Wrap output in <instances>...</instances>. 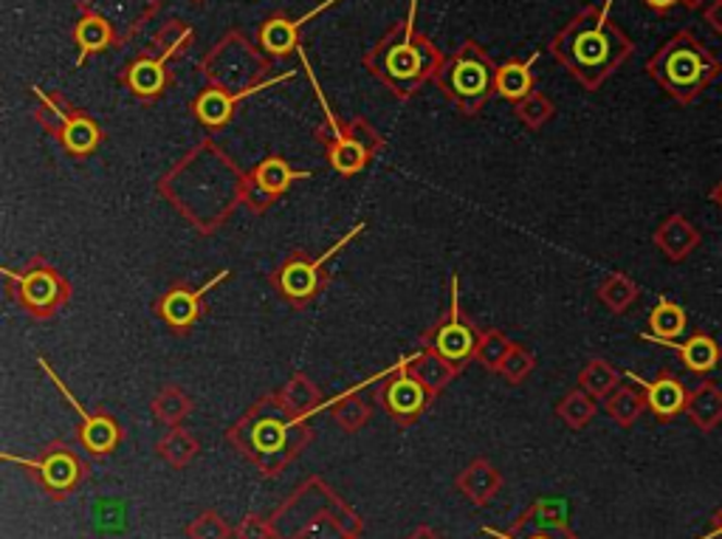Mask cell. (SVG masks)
Returning <instances> with one entry per match:
<instances>
[{
	"mask_svg": "<svg viewBox=\"0 0 722 539\" xmlns=\"http://www.w3.org/2000/svg\"><path fill=\"white\" fill-rule=\"evenodd\" d=\"M457 294H460L457 291V277L452 274V311L426 334V350H432L441 359H446L452 368L460 370L478 354L480 334L471 328L469 320L460 311V297Z\"/></svg>",
	"mask_w": 722,
	"mask_h": 539,
	"instance_id": "30bf717a",
	"label": "cell"
},
{
	"mask_svg": "<svg viewBox=\"0 0 722 539\" xmlns=\"http://www.w3.org/2000/svg\"><path fill=\"white\" fill-rule=\"evenodd\" d=\"M551 55L587 91H599L635 55V43L613 21V0H601L599 7L581 9L553 37Z\"/></svg>",
	"mask_w": 722,
	"mask_h": 539,
	"instance_id": "7a4b0ae2",
	"label": "cell"
},
{
	"mask_svg": "<svg viewBox=\"0 0 722 539\" xmlns=\"http://www.w3.org/2000/svg\"><path fill=\"white\" fill-rule=\"evenodd\" d=\"M407 370L416 375L423 387L430 390L432 396H435V393H441L446 384H452V379L457 375V368H452L446 359H441V356L432 354V350H418V354L409 356Z\"/></svg>",
	"mask_w": 722,
	"mask_h": 539,
	"instance_id": "f1b7e54d",
	"label": "cell"
},
{
	"mask_svg": "<svg viewBox=\"0 0 722 539\" xmlns=\"http://www.w3.org/2000/svg\"><path fill=\"white\" fill-rule=\"evenodd\" d=\"M232 534L234 531L229 528V523L218 512H201L186 526V537L190 539H229Z\"/></svg>",
	"mask_w": 722,
	"mask_h": 539,
	"instance_id": "b9f144b4",
	"label": "cell"
},
{
	"mask_svg": "<svg viewBox=\"0 0 722 539\" xmlns=\"http://www.w3.org/2000/svg\"><path fill=\"white\" fill-rule=\"evenodd\" d=\"M457 492L464 494L471 505H489L497 498L500 486H503V475L497 466H491L489 460H471L460 475H457Z\"/></svg>",
	"mask_w": 722,
	"mask_h": 539,
	"instance_id": "7402d4cb",
	"label": "cell"
},
{
	"mask_svg": "<svg viewBox=\"0 0 722 539\" xmlns=\"http://www.w3.org/2000/svg\"><path fill=\"white\" fill-rule=\"evenodd\" d=\"M539 60V51H533L528 60H512L500 65L497 71V94L512 99L514 105L522 103L525 96L533 94V65Z\"/></svg>",
	"mask_w": 722,
	"mask_h": 539,
	"instance_id": "4316f807",
	"label": "cell"
},
{
	"mask_svg": "<svg viewBox=\"0 0 722 539\" xmlns=\"http://www.w3.org/2000/svg\"><path fill=\"white\" fill-rule=\"evenodd\" d=\"M686 416L688 421L695 423L700 432L717 430L722 423V390L720 384L711 379H702L700 384L688 390L686 402Z\"/></svg>",
	"mask_w": 722,
	"mask_h": 539,
	"instance_id": "603a6c76",
	"label": "cell"
},
{
	"mask_svg": "<svg viewBox=\"0 0 722 539\" xmlns=\"http://www.w3.org/2000/svg\"><path fill=\"white\" fill-rule=\"evenodd\" d=\"M209 88L226 91V94L254 96L260 91H268L274 85L288 83L293 71L268 76L272 71V57L260 46H254L243 32H229L209 48V55L201 60Z\"/></svg>",
	"mask_w": 722,
	"mask_h": 539,
	"instance_id": "8992f818",
	"label": "cell"
},
{
	"mask_svg": "<svg viewBox=\"0 0 722 539\" xmlns=\"http://www.w3.org/2000/svg\"><path fill=\"white\" fill-rule=\"evenodd\" d=\"M604 410H606V416L613 418L615 423H621V427H633V423L643 416V410H647L643 390H635V387H629V384H621L615 393H610V396L604 398Z\"/></svg>",
	"mask_w": 722,
	"mask_h": 539,
	"instance_id": "836d02e7",
	"label": "cell"
},
{
	"mask_svg": "<svg viewBox=\"0 0 722 539\" xmlns=\"http://www.w3.org/2000/svg\"><path fill=\"white\" fill-rule=\"evenodd\" d=\"M245 178L232 158L212 142L198 144L158 181V192L170 199L198 232H215L243 204Z\"/></svg>",
	"mask_w": 722,
	"mask_h": 539,
	"instance_id": "6da1fadb",
	"label": "cell"
},
{
	"mask_svg": "<svg viewBox=\"0 0 722 539\" xmlns=\"http://www.w3.org/2000/svg\"><path fill=\"white\" fill-rule=\"evenodd\" d=\"M37 96V122H40L43 130H48L51 136L60 139V133L65 130V124L71 122V117L76 113L74 105L65 99L62 94H57V91H43V88H32Z\"/></svg>",
	"mask_w": 722,
	"mask_h": 539,
	"instance_id": "f546056e",
	"label": "cell"
},
{
	"mask_svg": "<svg viewBox=\"0 0 722 539\" xmlns=\"http://www.w3.org/2000/svg\"><path fill=\"white\" fill-rule=\"evenodd\" d=\"M28 469L35 471V478L40 480V486L48 494H55L57 500L65 498L69 492H74L76 483L82 480V464L80 457L71 452V446L55 444L48 446L37 460L26 464Z\"/></svg>",
	"mask_w": 722,
	"mask_h": 539,
	"instance_id": "4fadbf2b",
	"label": "cell"
},
{
	"mask_svg": "<svg viewBox=\"0 0 722 539\" xmlns=\"http://www.w3.org/2000/svg\"><path fill=\"white\" fill-rule=\"evenodd\" d=\"M643 3H647V7L652 9V12L669 14V12H672V9L677 7V3H681V0H643Z\"/></svg>",
	"mask_w": 722,
	"mask_h": 539,
	"instance_id": "c3c4849f",
	"label": "cell"
},
{
	"mask_svg": "<svg viewBox=\"0 0 722 539\" xmlns=\"http://www.w3.org/2000/svg\"><path fill=\"white\" fill-rule=\"evenodd\" d=\"M364 229H368V224L361 220V224H356L339 243H334V247L327 249L325 254H320V257L293 254L291 260H286V263L272 274V283L277 286V291H280L288 302H293V306H305V302L314 300L327 280V272H325L327 263H330L341 249L348 247V243H353Z\"/></svg>",
	"mask_w": 722,
	"mask_h": 539,
	"instance_id": "9c48e42d",
	"label": "cell"
},
{
	"mask_svg": "<svg viewBox=\"0 0 722 539\" xmlns=\"http://www.w3.org/2000/svg\"><path fill=\"white\" fill-rule=\"evenodd\" d=\"M37 362H40L43 373H46L48 379L55 382V387L60 390V396L65 398V402L74 407L76 416H80V438H82V444H85V450L94 452V455H108V452L117 450L119 441H122V430H119L117 418L105 416V412H88V410H85V407L76 402L74 393L65 387V382H62L60 375L55 373V368L46 362V356H40Z\"/></svg>",
	"mask_w": 722,
	"mask_h": 539,
	"instance_id": "8fae6325",
	"label": "cell"
},
{
	"mask_svg": "<svg viewBox=\"0 0 722 539\" xmlns=\"http://www.w3.org/2000/svg\"><path fill=\"white\" fill-rule=\"evenodd\" d=\"M711 0H681V7L688 9V12H700V9L709 7Z\"/></svg>",
	"mask_w": 722,
	"mask_h": 539,
	"instance_id": "816d5d0a",
	"label": "cell"
},
{
	"mask_svg": "<svg viewBox=\"0 0 722 539\" xmlns=\"http://www.w3.org/2000/svg\"><path fill=\"white\" fill-rule=\"evenodd\" d=\"M345 130H348L350 136H353L356 142H359L361 147L370 153V156H378V153L387 147L382 133H378V130H375L370 122H364V119H350V122H345Z\"/></svg>",
	"mask_w": 722,
	"mask_h": 539,
	"instance_id": "7bdbcfd3",
	"label": "cell"
},
{
	"mask_svg": "<svg viewBox=\"0 0 722 539\" xmlns=\"http://www.w3.org/2000/svg\"><path fill=\"white\" fill-rule=\"evenodd\" d=\"M327 158H330V167L341 172V176H356V172H361L373 161V156L350 136L348 130H345V136L339 142L327 144Z\"/></svg>",
	"mask_w": 722,
	"mask_h": 539,
	"instance_id": "e575fe53",
	"label": "cell"
},
{
	"mask_svg": "<svg viewBox=\"0 0 722 539\" xmlns=\"http://www.w3.org/2000/svg\"><path fill=\"white\" fill-rule=\"evenodd\" d=\"M74 46L80 48V57H76V69H80L88 57L103 55L108 48L122 46V43H119L117 28L110 26L105 17H99V14L94 12H82L74 26Z\"/></svg>",
	"mask_w": 722,
	"mask_h": 539,
	"instance_id": "44dd1931",
	"label": "cell"
},
{
	"mask_svg": "<svg viewBox=\"0 0 722 539\" xmlns=\"http://www.w3.org/2000/svg\"><path fill=\"white\" fill-rule=\"evenodd\" d=\"M638 297H641V288L624 272L606 274L604 283L599 286V300L604 302L613 314H627L629 308L638 302Z\"/></svg>",
	"mask_w": 722,
	"mask_h": 539,
	"instance_id": "1f68e13d",
	"label": "cell"
},
{
	"mask_svg": "<svg viewBox=\"0 0 722 539\" xmlns=\"http://www.w3.org/2000/svg\"><path fill=\"white\" fill-rule=\"evenodd\" d=\"M172 57H176L172 51H164V55L147 51V55L128 62L119 80L136 99H158L167 91V85H170V69L167 65H170Z\"/></svg>",
	"mask_w": 722,
	"mask_h": 539,
	"instance_id": "ac0fdd59",
	"label": "cell"
},
{
	"mask_svg": "<svg viewBox=\"0 0 722 539\" xmlns=\"http://www.w3.org/2000/svg\"><path fill=\"white\" fill-rule=\"evenodd\" d=\"M497 65L491 62L483 48L474 40L443 57L441 69L435 74V83L441 85L443 96L455 105L460 113L474 117L480 113L489 96L497 91Z\"/></svg>",
	"mask_w": 722,
	"mask_h": 539,
	"instance_id": "52a82bcc",
	"label": "cell"
},
{
	"mask_svg": "<svg viewBox=\"0 0 722 539\" xmlns=\"http://www.w3.org/2000/svg\"><path fill=\"white\" fill-rule=\"evenodd\" d=\"M711 201H714V204L722 209V178H720V181H717L714 187H711Z\"/></svg>",
	"mask_w": 722,
	"mask_h": 539,
	"instance_id": "f5cc1de1",
	"label": "cell"
},
{
	"mask_svg": "<svg viewBox=\"0 0 722 539\" xmlns=\"http://www.w3.org/2000/svg\"><path fill=\"white\" fill-rule=\"evenodd\" d=\"M156 452L172 469H184V466H190L192 460H195V455H198V438L178 423V427H170V432L158 441Z\"/></svg>",
	"mask_w": 722,
	"mask_h": 539,
	"instance_id": "d6a6232c",
	"label": "cell"
},
{
	"mask_svg": "<svg viewBox=\"0 0 722 539\" xmlns=\"http://www.w3.org/2000/svg\"><path fill=\"white\" fill-rule=\"evenodd\" d=\"M249 178H252L260 190H266L272 199H280L282 192H286L293 181H305V178H311V172L293 170L286 158L280 156H268L249 172Z\"/></svg>",
	"mask_w": 722,
	"mask_h": 539,
	"instance_id": "cb8c5ba5",
	"label": "cell"
},
{
	"mask_svg": "<svg viewBox=\"0 0 722 539\" xmlns=\"http://www.w3.org/2000/svg\"><path fill=\"white\" fill-rule=\"evenodd\" d=\"M638 339L652 342V345H663V348H672L677 356H681L683 368H686L688 373H695V375L714 373V370L720 368V362H722L720 342H717L711 334H706V331H695V334L688 336V339H683V342L654 339V336H649V334H638Z\"/></svg>",
	"mask_w": 722,
	"mask_h": 539,
	"instance_id": "d6986e66",
	"label": "cell"
},
{
	"mask_svg": "<svg viewBox=\"0 0 722 539\" xmlns=\"http://www.w3.org/2000/svg\"><path fill=\"white\" fill-rule=\"evenodd\" d=\"M686 328H688L686 308H683L681 302L669 300L666 294H661L652 311H649L647 334L654 336V339H681V336L686 334Z\"/></svg>",
	"mask_w": 722,
	"mask_h": 539,
	"instance_id": "83f0119b",
	"label": "cell"
},
{
	"mask_svg": "<svg viewBox=\"0 0 722 539\" xmlns=\"http://www.w3.org/2000/svg\"><path fill=\"white\" fill-rule=\"evenodd\" d=\"M407 539H443V537L435 531V528H430V526H418L416 531L409 534Z\"/></svg>",
	"mask_w": 722,
	"mask_h": 539,
	"instance_id": "681fc988",
	"label": "cell"
},
{
	"mask_svg": "<svg viewBox=\"0 0 722 539\" xmlns=\"http://www.w3.org/2000/svg\"><path fill=\"white\" fill-rule=\"evenodd\" d=\"M579 387L599 402L621 387V373L606 359H590L579 373Z\"/></svg>",
	"mask_w": 722,
	"mask_h": 539,
	"instance_id": "d590c367",
	"label": "cell"
},
{
	"mask_svg": "<svg viewBox=\"0 0 722 539\" xmlns=\"http://www.w3.org/2000/svg\"><path fill=\"white\" fill-rule=\"evenodd\" d=\"M407 364H409V356L404 359V368L396 370L393 375H387L384 387H378V393H375L378 402L384 404V410L396 418L398 423H412L432 402L430 390L423 387L416 375L409 373Z\"/></svg>",
	"mask_w": 722,
	"mask_h": 539,
	"instance_id": "7c38bea8",
	"label": "cell"
},
{
	"mask_svg": "<svg viewBox=\"0 0 722 539\" xmlns=\"http://www.w3.org/2000/svg\"><path fill=\"white\" fill-rule=\"evenodd\" d=\"M364 384H368V382L356 384L353 390L341 393L336 402L327 404V407H330V412H334V421L339 423L345 432H359L361 427L370 421V416H373V407H370V404L359 396Z\"/></svg>",
	"mask_w": 722,
	"mask_h": 539,
	"instance_id": "4dcf8cb0",
	"label": "cell"
},
{
	"mask_svg": "<svg viewBox=\"0 0 722 539\" xmlns=\"http://www.w3.org/2000/svg\"><path fill=\"white\" fill-rule=\"evenodd\" d=\"M647 74L677 105H691L717 76H722V62L695 32L681 28L649 57Z\"/></svg>",
	"mask_w": 722,
	"mask_h": 539,
	"instance_id": "5b68a950",
	"label": "cell"
},
{
	"mask_svg": "<svg viewBox=\"0 0 722 539\" xmlns=\"http://www.w3.org/2000/svg\"><path fill=\"white\" fill-rule=\"evenodd\" d=\"M595 398L587 393V390H570L565 398L559 402V407H556V416L562 418V421L570 427V430H585L587 423L593 421L595 418Z\"/></svg>",
	"mask_w": 722,
	"mask_h": 539,
	"instance_id": "74e56055",
	"label": "cell"
},
{
	"mask_svg": "<svg viewBox=\"0 0 722 539\" xmlns=\"http://www.w3.org/2000/svg\"><path fill=\"white\" fill-rule=\"evenodd\" d=\"M652 240L669 263H683V260L691 257V254L700 249L702 235L686 215L675 212V215H669V218L654 229Z\"/></svg>",
	"mask_w": 722,
	"mask_h": 539,
	"instance_id": "ffe728a7",
	"label": "cell"
},
{
	"mask_svg": "<svg viewBox=\"0 0 722 539\" xmlns=\"http://www.w3.org/2000/svg\"><path fill=\"white\" fill-rule=\"evenodd\" d=\"M633 384L643 390V398H647V410L652 412L658 421H675L677 416L686 412V402H688V387L677 379L672 370L663 368L661 373L654 375L652 382L643 379L638 373H624Z\"/></svg>",
	"mask_w": 722,
	"mask_h": 539,
	"instance_id": "5bb4252c",
	"label": "cell"
},
{
	"mask_svg": "<svg viewBox=\"0 0 722 539\" xmlns=\"http://www.w3.org/2000/svg\"><path fill=\"white\" fill-rule=\"evenodd\" d=\"M553 113H556V108H553V103L542 91H533V94L525 96L522 103H517V117L533 130L551 122Z\"/></svg>",
	"mask_w": 722,
	"mask_h": 539,
	"instance_id": "60d3db41",
	"label": "cell"
},
{
	"mask_svg": "<svg viewBox=\"0 0 722 539\" xmlns=\"http://www.w3.org/2000/svg\"><path fill=\"white\" fill-rule=\"evenodd\" d=\"M418 0H409V14L389 28L382 40L364 55V69L387 85L398 99L416 94L423 83L435 80L443 55L430 37H423L416 26Z\"/></svg>",
	"mask_w": 722,
	"mask_h": 539,
	"instance_id": "3957f363",
	"label": "cell"
},
{
	"mask_svg": "<svg viewBox=\"0 0 722 539\" xmlns=\"http://www.w3.org/2000/svg\"><path fill=\"white\" fill-rule=\"evenodd\" d=\"M245 99V94H226L218 88L201 91L198 99L192 103V113L204 128H224L232 119L234 108Z\"/></svg>",
	"mask_w": 722,
	"mask_h": 539,
	"instance_id": "d4e9b609",
	"label": "cell"
},
{
	"mask_svg": "<svg viewBox=\"0 0 722 539\" xmlns=\"http://www.w3.org/2000/svg\"><path fill=\"white\" fill-rule=\"evenodd\" d=\"M305 418L291 412L280 393L260 398L243 418L229 430V441L252 457L266 475H277L308 444Z\"/></svg>",
	"mask_w": 722,
	"mask_h": 539,
	"instance_id": "277c9868",
	"label": "cell"
},
{
	"mask_svg": "<svg viewBox=\"0 0 722 539\" xmlns=\"http://www.w3.org/2000/svg\"><path fill=\"white\" fill-rule=\"evenodd\" d=\"M99 142H103V130H99L96 119L91 117V113H85V110H76L71 122L65 124V130L60 133L62 151L76 158L91 156V153L99 147Z\"/></svg>",
	"mask_w": 722,
	"mask_h": 539,
	"instance_id": "484cf974",
	"label": "cell"
},
{
	"mask_svg": "<svg viewBox=\"0 0 722 539\" xmlns=\"http://www.w3.org/2000/svg\"><path fill=\"white\" fill-rule=\"evenodd\" d=\"M229 268L218 272V277H212L209 283H204L201 288H170V291L164 294L161 300H158V316H161L172 331H190L195 322L201 320V308H204V297L212 291V288H218L220 283L229 280Z\"/></svg>",
	"mask_w": 722,
	"mask_h": 539,
	"instance_id": "9a60e30c",
	"label": "cell"
},
{
	"mask_svg": "<svg viewBox=\"0 0 722 539\" xmlns=\"http://www.w3.org/2000/svg\"><path fill=\"white\" fill-rule=\"evenodd\" d=\"M161 9L158 0H80V12H94L117 28L119 43H128Z\"/></svg>",
	"mask_w": 722,
	"mask_h": 539,
	"instance_id": "2e32d148",
	"label": "cell"
},
{
	"mask_svg": "<svg viewBox=\"0 0 722 539\" xmlns=\"http://www.w3.org/2000/svg\"><path fill=\"white\" fill-rule=\"evenodd\" d=\"M702 17L711 26V32L722 37V0H711L709 7L702 9Z\"/></svg>",
	"mask_w": 722,
	"mask_h": 539,
	"instance_id": "7dc6e473",
	"label": "cell"
},
{
	"mask_svg": "<svg viewBox=\"0 0 722 539\" xmlns=\"http://www.w3.org/2000/svg\"><path fill=\"white\" fill-rule=\"evenodd\" d=\"M274 537V523H268L260 514H249L240 519V526L234 528V539H272Z\"/></svg>",
	"mask_w": 722,
	"mask_h": 539,
	"instance_id": "f6af8a7d",
	"label": "cell"
},
{
	"mask_svg": "<svg viewBox=\"0 0 722 539\" xmlns=\"http://www.w3.org/2000/svg\"><path fill=\"white\" fill-rule=\"evenodd\" d=\"M722 537V508L720 512H717V517H714V526L709 528V531L702 534L700 539H720Z\"/></svg>",
	"mask_w": 722,
	"mask_h": 539,
	"instance_id": "f907efd6",
	"label": "cell"
},
{
	"mask_svg": "<svg viewBox=\"0 0 722 539\" xmlns=\"http://www.w3.org/2000/svg\"><path fill=\"white\" fill-rule=\"evenodd\" d=\"M512 348H514L512 339H508L505 334H500V331H494V328L483 331V334H480L478 354H474V359H478L483 368H489L497 373L500 364L505 362V356L512 354Z\"/></svg>",
	"mask_w": 722,
	"mask_h": 539,
	"instance_id": "ab89813d",
	"label": "cell"
},
{
	"mask_svg": "<svg viewBox=\"0 0 722 539\" xmlns=\"http://www.w3.org/2000/svg\"><path fill=\"white\" fill-rule=\"evenodd\" d=\"M153 412L167 427H178L192 412V402L181 387H164L156 398H153Z\"/></svg>",
	"mask_w": 722,
	"mask_h": 539,
	"instance_id": "f35d334b",
	"label": "cell"
},
{
	"mask_svg": "<svg viewBox=\"0 0 722 539\" xmlns=\"http://www.w3.org/2000/svg\"><path fill=\"white\" fill-rule=\"evenodd\" d=\"M280 398L291 407V412H297V416L302 418L314 416V412L322 407L320 390H316V384L308 382L302 373L291 375V382L280 390Z\"/></svg>",
	"mask_w": 722,
	"mask_h": 539,
	"instance_id": "8d00e7d4",
	"label": "cell"
},
{
	"mask_svg": "<svg viewBox=\"0 0 722 539\" xmlns=\"http://www.w3.org/2000/svg\"><path fill=\"white\" fill-rule=\"evenodd\" d=\"M277 199H272L266 190H260L257 184H254L252 178H245V190H243V204L249 206L252 212H263L268 209V206L274 204Z\"/></svg>",
	"mask_w": 722,
	"mask_h": 539,
	"instance_id": "bcb514c9",
	"label": "cell"
},
{
	"mask_svg": "<svg viewBox=\"0 0 722 539\" xmlns=\"http://www.w3.org/2000/svg\"><path fill=\"white\" fill-rule=\"evenodd\" d=\"M3 277H7L9 291L17 300V306L28 311L35 320L55 316L71 297L69 280L43 257H35L21 272L17 268H3Z\"/></svg>",
	"mask_w": 722,
	"mask_h": 539,
	"instance_id": "ba28073f",
	"label": "cell"
},
{
	"mask_svg": "<svg viewBox=\"0 0 722 539\" xmlns=\"http://www.w3.org/2000/svg\"><path fill=\"white\" fill-rule=\"evenodd\" d=\"M531 370H533V356L528 354V350H522V348H517V345H514L512 354L505 356V362L500 364L497 373L503 375V379H508L512 384H519L525 375L531 373Z\"/></svg>",
	"mask_w": 722,
	"mask_h": 539,
	"instance_id": "ee69618b",
	"label": "cell"
},
{
	"mask_svg": "<svg viewBox=\"0 0 722 539\" xmlns=\"http://www.w3.org/2000/svg\"><path fill=\"white\" fill-rule=\"evenodd\" d=\"M334 3H339V0H322L320 7L311 9V12H305L302 17H286V14H274V17H268L263 26H260L257 32V46L266 51L272 60H277V57H288L291 51H300V35L302 28L308 26V21H314V17H320L325 9H330Z\"/></svg>",
	"mask_w": 722,
	"mask_h": 539,
	"instance_id": "e0dca14e",
	"label": "cell"
}]
</instances>
